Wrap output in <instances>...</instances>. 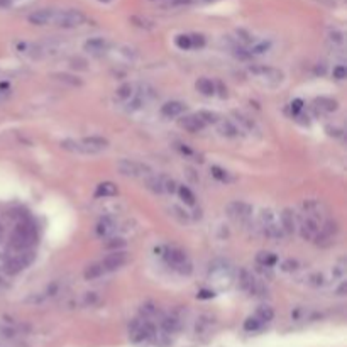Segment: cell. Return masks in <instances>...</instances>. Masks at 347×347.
I'll use <instances>...</instances> for the list:
<instances>
[{
    "label": "cell",
    "mask_w": 347,
    "mask_h": 347,
    "mask_svg": "<svg viewBox=\"0 0 347 347\" xmlns=\"http://www.w3.org/2000/svg\"><path fill=\"white\" fill-rule=\"evenodd\" d=\"M38 241L36 229L32 224L29 222H21L15 225V229L12 230L10 235V247L14 251H26L29 247L34 246V242Z\"/></svg>",
    "instance_id": "1"
},
{
    "label": "cell",
    "mask_w": 347,
    "mask_h": 347,
    "mask_svg": "<svg viewBox=\"0 0 347 347\" xmlns=\"http://www.w3.org/2000/svg\"><path fill=\"white\" fill-rule=\"evenodd\" d=\"M258 222H259L261 232L268 237V239L280 241L285 237V232H283L281 224H280V217H278V213L275 210H271V208L261 210V213H259L258 217Z\"/></svg>",
    "instance_id": "2"
},
{
    "label": "cell",
    "mask_w": 347,
    "mask_h": 347,
    "mask_svg": "<svg viewBox=\"0 0 347 347\" xmlns=\"http://www.w3.org/2000/svg\"><path fill=\"white\" fill-rule=\"evenodd\" d=\"M161 258L165 259V263L170 266V268L178 271L180 275H190L193 271L192 261H190L188 256L181 249H176V247H163V249H161Z\"/></svg>",
    "instance_id": "3"
},
{
    "label": "cell",
    "mask_w": 347,
    "mask_h": 347,
    "mask_svg": "<svg viewBox=\"0 0 347 347\" xmlns=\"http://www.w3.org/2000/svg\"><path fill=\"white\" fill-rule=\"evenodd\" d=\"M156 332H158V327L148 319H136L129 325V339L136 344L153 340Z\"/></svg>",
    "instance_id": "4"
},
{
    "label": "cell",
    "mask_w": 347,
    "mask_h": 347,
    "mask_svg": "<svg viewBox=\"0 0 347 347\" xmlns=\"http://www.w3.org/2000/svg\"><path fill=\"white\" fill-rule=\"evenodd\" d=\"M86 22V17L83 12L75 9H66V10H53V22L51 24L63 27V29H75L83 26Z\"/></svg>",
    "instance_id": "5"
},
{
    "label": "cell",
    "mask_w": 347,
    "mask_h": 347,
    "mask_svg": "<svg viewBox=\"0 0 347 347\" xmlns=\"http://www.w3.org/2000/svg\"><path fill=\"white\" fill-rule=\"evenodd\" d=\"M237 280H239V286L242 290L252 295V297H266V293H268V288H266L264 283L256 275H252L251 271L241 269L237 273Z\"/></svg>",
    "instance_id": "6"
},
{
    "label": "cell",
    "mask_w": 347,
    "mask_h": 347,
    "mask_svg": "<svg viewBox=\"0 0 347 347\" xmlns=\"http://www.w3.org/2000/svg\"><path fill=\"white\" fill-rule=\"evenodd\" d=\"M34 258H36V254H34L31 249H26V251H17V254H14L12 258H9L7 261H5L4 268H5V273L9 275H17L21 273V271H24L27 266H31Z\"/></svg>",
    "instance_id": "7"
},
{
    "label": "cell",
    "mask_w": 347,
    "mask_h": 347,
    "mask_svg": "<svg viewBox=\"0 0 347 347\" xmlns=\"http://www.w3.org/2000/svg\"><path fill=\"white\" fill-rule=\"evenodd\" d=\"M117 170L120 175L129 176V178H146L149 175H153L151 168L139 163V161H132V159L117 161Z\"/></svg>",
    "instance_id": "8"
},
{
    "label": "cell",
    "mask_w": 347,
    "mask_h": 347,
    "mask_svg": "<svg viewBox=\"0 0 347 347\" xmlns=\"http://www.w3.org/2000/svg\"><path fill=\"white\" fill-rule=\"evenodd\" d=\"M300 208H302V213H303L305 217L314 218L315 222L322 224L323 221H327L328 210H327L325 204H323V202H320V200H315V198L303 200L302 202V207H300Z\"/></svg>",
    "instance_id": "9"
},
{
    "label": "cell",
    "mask_w": 347,
    "mask_h": 347,
    "mask_svg": "<svg viewBox=\"0 0 347 347\" xmlns=\"http://www.w3.org/2000/svg\"><path fill=\"white\" fill-rule=\"evenodd\" d=\"M249 71L251 75H254L256 78L263 80L268 85H278L283 82V71L276 68H271V66H264V65H254V66H249Z\"/></svg>",
    "instance_id": "10"
},
{
    "label": "cell",
    "mask_w": 347,
    "mask_h": 347,
    "mask_svg": "<svg viewBox=\"0 0 347 347\" xmlns=\"http://www.w3.org/2000/svg\"><path fill=\"white\" fill-rule=\"evenodd\" d=\"M225 212H227V215L232 221L241 224H247L252 217V207L246 204V202H230L227 208H225Z\"/></svg>",
    "instance_id": "11"
},
{
    "label": "cell",
    "mask_w": 347,
    "mask_h": 347,
    "mask_svg": "<svg viewBox=\"0 0 347 347\" xmlns=\"http://www.w3.org/2000/svg\"><path fill=\"white\" fill-rule=\"evenodd\" d=\"M208 276H210L212 280H215V283H222L225 280L230 281L234 276V268L230 266V263L218 259V261H213L210 264V268H208Z\"/></svg>",
    "instance_id": "12"
},
{
    "label": "cell",
    "mask_w": 347,
    "mask_h": 347,
    "mask_svg": "<svg viewBox=\"0 0 347 347\" xmlns=\"http://www.w3.org/2000/svg\"><path fill=\"white\" fill-rule=\"evenodd\" d=\"M127 252L125 251H112L108 256H105L100 261V266H102V269H103V273H112V271H115V269H119V268H122V266L127 263Z\"/></svg>",
    "instance_id": "13"
},
{
    "label": "cell",
    "mask_w": 347,
    "mask_h": 347,
    "mask_svg": "<svg viewBox=\"0 0 347 347\" xmlns=\"http://www.w3.org/2000/svg\"><path fill=\"white\" fill-rule=\"evenodd\" d=\"M297 230L300 232V235H302V239H305V241H314L315 235L319 234V230H320V224L315 222L314 218L302 215V217H298Z\"/></svg>",
    "instance_id": "14"
},
{
    "label": "cell",
    "mask_w": 347,
    "mask_h": 347,
    "mask_svg": "<svg viewBox=\"0 0 347 347\" xmlns=\"http://www.w3.org/2000/svg\"><path fill=\"white\" fill-rule=\"evenodd\" d=\"M280 224L285 235H291L297 232V225H298V217L291 208H285L280 213Z\"/></svg>",
    "instance_id": "15"
},
{
    "label": "cell",
    "mask_w": 347,
    "mask_h": 347,
    "mask_svg": "<svg viewBox=\"0 0 347 347\" xmlns=\"http://www.w3.org/2000/svg\"><path fill=\"white\" fill-rule=\"evenodd\" d=\"M180 328H181V320L180 317L176 315H166L159 322V331L165 332L166 335H170V337L173 334H176Z\"/></svg>",
    "instance_id": "16"
},
{
    "label": "cell",
    "mask_w": 347,
    "mask_h": 347,
    "mask_svg": "<svg viewBox=\"0 0 347 347\" xmlns=\"http://www.w3.org/2000/svg\"><path fill=\"white\" fill-rule=\"evenodd\" d=\"M61 149H65L68 153H75V154H94V151L86 146L83 141H75V139H65V141L60 142Z\"/></svg>",
    "instance_id": "17"
},
{
    "label": "cell",
    "mask_w": 347,
    "mask_h": 347,
    "mask_svg": "<svg viewBox=\"0 0 347 347\" xmlns=\"http://www.w3.org/2000/svg\"><path fill=\"white\" fill-rule=\"evenodd\" d=\"M180 125L183 127L185 131H188V132H200V131H204L205 127H207V124L202 120L198 115H185V117H181L180 119Z\"/></svg>",
    "instance_id": "18"
},
{
    "label": "cell",
    "mask_w": 347,
    "mask_h": 347,
    "mask_svg": "<svg viewBox=\"0 0 347 347\" xmlns=\"http://www.w3.org/2000/svg\"><path fill=\"white\" fill-rule=\"evenodd\" d=\"M144 185L149 192H153L156 195H163L166 193V176H154L149 175L144 178Z\"/></svg>",
    "instance_id": "19"
},
{
    "label": "cell",
    "mask_w": 347,
    "mask_h": 347,
    "mask_svg": "<svg viewBox=\"0 0 347 347\" xmlns=\"http://www.w3.org/2000/svg\"><path fill=\"white\" fill-rule=\"evenodd\" d=\"M53 10L54 9H41L29 15V22L34 26H49L53 22Z\"/></svg>",
    "instance_id": "20"
},
{
    "label": "cell",
    "mask_w": 347,
    "mask_h": 347,
    "mask_svg": "<svg viewBox=\"0 0 347 347\" xmlns=\"http://www.w3.org/2000/svg\"><path fill=\"white\" fill-rule=\"evenodd\" d=\"M115 227H117V224H115L112 217H102L100 221H98L95 230H97L98 237H103V239H105V237H111L115 232Z\"/></svg>",
    "instance_id": "21"
},
{
    "label": "cell",
    "mask_w": 347,
    "mask_h": 347,
    "mask_svg": "<svg viewBox=\"0 0 347 347\" xmlns=\"http://www.w3.org/2000/svg\"><path fill=\"white\" fill-rule=\"evenodd\" d=\"M82 141L92 149V151H94V154L105 151V149L108 148V141L105 137H100V136H90V137L82 139Z\"/></svg>",
    "instance_id": "22"
},
{
    "label": "cell",
    "mask_w": 347,
    "mask_h": 347,
    "mask_svg": "<svg viewBox=\"0 0 347 347\" xmlns=\"http://www.w3.org/2000/svg\"><path fill=\"white\" fill-rule=\"evenodd\" d=\"M185 112V103L181 102H166L163 107H161V114L165 117L171 119V117H178Z\"/></svg>",
    "instance_id": "23"
},
{
    "label": "cell",
    "mask_w": 347,
    "mask_h": 347,
    "mask_svg": "<svg viewBox=\"0 0 347 347\" xmlns=\"http://www.w3.org/2000/svg\"><path fill=\"white\" fill-rule=\"evenodd\" d=\"M119 193L117 187H115L114 183L111 181H105V183H100L95 190V196L97 198H108V196H115Z\"/></svg>",
    "instance_id": "24"
},
{
    "label": "cell",
    "mask_w": 347,
    "mask_h": 347,
    "mask_svg": "<svg viewBox=\"0 0 347 347\" xmlns=\"http://www.w3.org/2000/svg\"><path fill=\"white\" fill-rule=\"evenodd\" d=\"M234 117H235V122L239 124V129L241 131H249V132H258V125L254 124V120L249 119L247 115L244 114H239V112H234Z\"/></svg>",
    "instance_id": "25"
},
{
    "label": "cell",
    "mask_w": 347,
    "mask_h": 347,
    "mask_svg": "<svg viewBox=\"0 0 347 347\" xmlns=\"http://www.w3.org/2000/svg\"><path fill=\"white\" fill-rule=\"evenodd\" d=\"M107 48H108V43L102 38H94L85 43V49L88 51V53H103Z\"/></svg>",
    "instance_id": "26"
},
{
    "label": "cell",
    "mask_w": 347,
    "mask_h": 347,
    "mask_svg": "<svg viewBox=\"0 0 347 347\" xmlns=\"http://www.w3.org/2000/svg\"><path fill=\"white\" fill-rule=\"evenodd\" d=\"M256 263L259 268H273V266L278 263V256L273 252H259L256 256Z\"/></svg>",
    "instance_id": "27"
},
{
    "label": "cell",
    "mask_w": 347,
    "mask_h": 347,
    "mask_svg": "<svg viewBox=\"0 0 347 347\" xmlns=\"http://www.w3.org/2000/svg\"><path fill=\"white\" fill-rule=\"evenodd\" d=\"M218 122H221V120H218ZM218 131H221V134L225 137H237L242 132L239 127L234 122H230V120H222L221 125H218Z\"/></svg>",
    "instance_id": "28"
},
{
    "label": "cell",
    "mask_w": 347,
    "mask_h": 347,
    "mask_svg": "<svg viewBox=\"0 0 347 347\" xmlns=\"http://www.w3.org/2000/svg\"><path fill=\"white\" fill-rule=\"evenodd\" d=\"M315 105H317V108H320V111H323V112H335L339 108L337 100H334V98H327V97L317 98Z\"/></svg>",
    "instance_id": "29"
},
{
    "label": "cell",
    "mask_w": 347,
    "mask_h": 347,
    "mask_svg": "<svg viewBox=\"0 0 347 347\" xmlns=\"http://www.w3.org/2000/svg\"><path fill=\"white\" fill-rule=\"evenodd\" d=\"M327 278L323 273H320V271H317V273H312L306 276V285L308 286H314V288H323L327 286Z\"/></svg>",
    "instance_id": "30"
},
{
    "label": "cell",
    "mask_w": 347,
    "mask_h": 347,
    "mask_svg": "<svg viewBox=\"0 0 347 347\" xmlns=\"http://www.w3.org/2000/svg\"><path fill=\"white\" fill-rule=\"evenodd\" d=\"M195 86H196V90L205 97H212L213 94H215V85H213L208 78H200Z\"/></svg>",
    "instance_id": "31"
},
{
    "label": "cell",
    "mask_w": 347,
    "mask_h": 347,
    "mask_svg": "<svg viewBox=\"0 0 347 347\" xmlns=\"http://www.w3.org/2000/svg\"><path fill=\"white\" fill-rule=\"evenodd\" d=\"M269 49H271V41H252L251 48L247 49V51H249L251 56H256V54L268 53Z\"/></svg>",
    "instance_id": "32"
},
{
    "label": "cell",
    "mask_w": 347,
    "mask_h": 347,
    "mask_svg": "<svg viewBox=\"0 0 347 347\" xmlns=\"http://www.w3.org/2000/svg\"><path fill=\"white\" fill-rule=\"evenodd\" d=\"M210 173H212V176L215 178V180L222 181V183H232L234 181V176L230 175L229 171H225V170H222V168H218V166H212Z\"/></svg>",
    "instance_id": "33"
},
{
    "label": "cell",
    "mask_w": 347,
    "mask_h": 347,
    "mask_svg": "<svg viewBox=\"0 0 347 347\" xmlns=\"http://www.w3.org/2000/svg\"><path fill=\"white\" fill-rule=\"evenodd\" d=\"M103 275V269H102V266H100V263H94V264H90L88 268L85 269V273H83V276H85V280H88V281H92V280H97V278H102Z\"/></svg>",
    "instance_id": "34"
},
{
    "label": "cell",
    "mask_w": 347,
    "mask_h": 347,
    "mask_svg": "<svg viewBox=\"0 0 347 347\" xmlns=\"http://www.w3.org/2000/svg\"><path fill=\"white\" fill-rule=\"evenodd\" d=\"M258 317L259 320H263L264 323H268V322H271L273 320V317H275V310L271 308L269 305H261L259 308L256 310V314H254Z\"/></svg>",
    "instance_id": "35"
},
{
    "label": "cell",
    "mask_w": 347,
    "mask_h": 347,
    "mask_svg": "<svg viewBox=\"0 0 347 347\" xmlns=\"http://www.w3.org/2000/svg\"><path fill=\"white\" fill-rule=\"evenodd\" d=\"M264 325H266V323L263 320H259L256 315H252V317H249V319L244 322V331L246 332H258V331H261Z\"/></svg>",
    "instance_id": "36"
},
{
    "label": "cell",
    "mask_w": 347,
    "mask_h": 347,
    "mask_svg": "<svg viewBox=\"0 0 347 347\" xmlns=\"http://www.w3.org/2000/svg\"><path fill=\"white\" fill-rule=\"evenodd\" d=\"M176 193L180 195V198H181V200H183L187 205H195L196 198H195V195L192 193V190H190V188H187V187H181V185H178Z\"/></svg>",
    "instance_id": "37"
},
{
    "label": "cell",
    "mask_w": 347,
    "mask_h": 347,
    "mask_svg": "<svg viewBox=\"0 0 347 347\" xmlns=\"http://www.w3.org/2000/svg\"><path fill=\"white\" fill-rule=\"evenodd\" d=\"M117 98L119 100H131L132 95H134V86H132L131 83H125L122 86H119L117 88Z\"/></svg>",
    "instance_id": "38"
},
{
    "label": "cell",
    "mask_w": 347,
    "mask_h": 347,
    "mask_svg": "<svg viewBox=\"0 0 347 347\" xmlns=\"http://www.w3.org/2000/svg\"><path fill=\"white\" fill-rule=\"evenodd\" d=\"M328 43H331L334 48H342L345 39H344V32L342 31H331L328 32Z\"/></svg>",
    "instance_id": "39"
},
{
    "label": "cell",
    "mask_w": 347,
    "mask_h": 347,
    "mask_svg": "<svg viewBox=\"0 0 347 347\" xmlns=\"http://www.w3.org/2000/svg\"><path fill=\"white\" fill-rule=\"evenodd\" d=\"M196 115H198L205 124H218V120H221L218 114L210 112V111H200V112H196Z\"/></svg>",
    "instance_id": "40"
},
{
    "label": "cell",
    "mask_w": 347,
    "mask_h": 347,
    "mask_svg": "<svg viewBox=\"0 0 347 347\" xmlns=\"http://www.w3.org/2000/svg\"><path fill=\"white\" fill-rule=\"evenodd\" d=\"M344 276H345V261H344V259H340L337 264H334L332 278H334V280H344Z\"/></svg>",
    "instance_id": "41"
},
{
    "label": "cell",
    "mask_w": 347,
    "mask_h": 347,
    "mask_svg": "<svg viewBox=\"0 0 347 347\" xmlns=\"http://www.w3.org/2000/svg\"><path fill=\"white\" fill-rule=\"evenodd\" d=\"M175 43H176L178 48L183 49V51L192 49V41H190V36H187V34H181V36H176Z\"/></svg>",
    "instance_id": "42"
},
{
    "label": "cell",
    "mask_w": 347,
    "mask_h": 347,
    "mask_svg": "<svg viewBox=\"0 0 347 347\" xmlns=\"http://www.w3.org/2000/svg\"><path fill=\"white\" fill-rule=\"evenodd\" d=\"M54 78L56 80H60V82H65V83H69V85H73V86H77V85H82V82L77 78V77H71V75H66V73H60V75H54Z\"/></svg>",
    "instance_id": "43"
},
{
    "label": "cell",
    "mask_w": 347,
    "mask_h": 347,
    "mask_svg": "<svg viewBox=\"0 0 347 347\" xmlns=\"http://www.w3.org/2000/svg\"><path fill=\"white\" fill-rule=\"evenodd\" d=\"M26 2H31V0H0V7L9 9V7H17V5H24Z\"/></svg>",
    "instance_id": "44"
},
{
    "label": "cell",
    "mask_w": 347,
    "mask_h": 347,
    "mask_svg": "<svg viewBox=\"0 0 347 347\" xmlns=\"http://www.w3.org/2000/svg\"><path fill=\"white\" fill-rule=\"evenodd\" d=\"M190 41H192V48H204L205 46V38L200 36V34H192Z\"/></svg>",
    "instance_id": "45"
},
{
    "label": "cell",
    "mask_w": 347,
    "mask_h": 347,
    "mask_svg": "<svg viewBox=\"0 0 347 347\" xmlns=\"http://www.w3.org/2000/svg\"><path fill=\"white\" fill-rule=\"evenodd\" d=\"M345 75H347V69H345L344 65H339V66L334 68V78L335 80H344Z\"/></svg>",
    "instance_id": "46"
},
{
    "label": "cell",
    "mask_w": 347,
    "mask_h": 347,
    "mask_svg": "<svg viewBox=\"0 0 347 347\" xmlns=\"http://www.w3.org/2000/svg\"><path fill=\"white\" fill-rule=\"evenodd\" d=\"M298 261H293V259H288V261H285L281 264V269L283 271H297L298 269Z\"/></svg>",
    "instance_id": "47"
},
{
    "label": "cell",
    "mask_w": 347,
    "mask_h": 347,
    "mask_svg": "<svg viewBox=\"0 0 347 347\" xmlns=\"http://www.w3.org/2000/svg\"><path fill=\"white\" fill-rule=\"evenodd\" d=\"M125 244L124 239H112V242H107V249H115L119 251V247H122Z\"/></svg>",
    "instance_id": "48"
},
{
    "label": "cell",
    "mask_w": 347,
    "mask_h": 347,
    "mask_svg": "<svg viewBox=\"0 0 347 347\" xmlns=\"http://www.w3.org/2000/svg\"><path fill=\"white\" fill-rule=\"evenodd\" d=\"M303 108V102L302 100H295L293 103H291V111H293V114H298L300 111Z\"/></svg>",
    "instance_id": "49"
},
{
    "label": "cell",
    "mask_w": 347,
    "mask_h": 347,
    "mask_svg": "<svg viewBox=\"0 0 347 347\" xmlns=\"http://www.w3.org/2000/svg\"><path fill=\"white\" fill-rule=\"evenodd\" d=\"M175 4H190V0H175Z\"/></svg>",
    "instance_id": "50"
},
{
    "label": "cell",
    "mask_w": 347,
    "mask_h": 347,
    "mask_svg": "<svg viewBox=\"0 0 347 347\" xmlns=\"http://www.w3.org/2000/svg\"><path fill=\"white\" fill-rule=\"evenodd\" d=\"M2 237H4V227H2V224H0V241H2Z\"/></svg>",
    "instance_id": "51"
},
{
    "label": "cell",
    "mask_w": 347,
    "mask_h": 347,
    "mask_svg": "<svg viewBox=\"0 0 347 347\" xmlns=\"http://www.w3.org/2000/svg\"><path fill=\"white\" fill-rule=\"evenodd\" d=\"M100 2H111V0H100Z\"/></svg>",
    "instance_id": "52"
}]
</instances>
